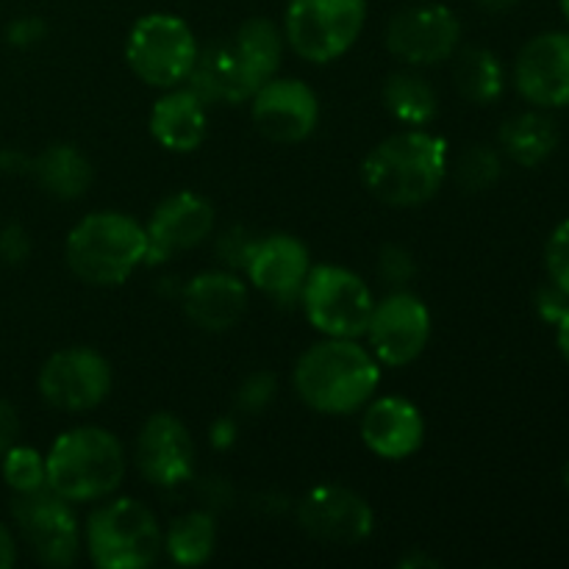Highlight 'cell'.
<instances>
[{
  "label": "cell",
  "instance_id": "obj_34",
  "mask_svg": "<svg viewBox=\"0 0 569 569\" xmlns=\"http://www.w3.org/2000/svg\"><path fill=\"white\" fill-rule=\"evenodd\" d=\"M44 22L39 17H17L9 28H6V42L14 48H31V44L42 42Z\"/></svg>",
  "mask_w": 569,
  "mask_h": 569
},
{
  "label": "cell",
  "instance_id": "obj_37",
  "mask_svg": "<svg viewBox=\"0 0 569 569\" xmlns=\"http://www.w3.org/2000/svg\"><path fill=\"white\" fill-rule=\"evenodd\" d=\"M14 561H17V539L14 533L0 522V569L14 567Z\"/></svg>",
  "mask_w": 569,
  "mask_h": 569
},
{
  "label": "cell",
  "instance_id": "obj_42",
  "mask_svg": "<svg viewBox=\"0 0 569 569\" xmlns=\"http://www.w3.org/2000/svg\"><path fill=\"white\" fill-rule=\"evenodd\" d=\"M561 14H565V20L569 22V0H561Z\"/></svg>",
  "mask_w": 569,
  "mask_h": 569
},
{
  "label": "cell",
  "instance_id": "obj_29",
  "mask_svg": "<svg viewBox=\"0 0 569 569\" xmlns=\"http://www.w3.org/2000/svg\"><path fill=\"white\" fill-rule=\"evenodd\" d=\"M3 478L14 495L48 487L44 456L39 450L26 448V445H11L3 453Z\"/></svg>",
  "mask_w": 569,
  "mask_h": 569
},
{
  "label": "cell",
  "instance_id": "obj_32",
  "mask_svg": "<svg viewBox=\"0 0 569 569\" xmlns=\"http://www.w3.org/2000/svg\"><path fill=\"white\" fill-rule=\"evenodd\" d=\"M381 276L387 278V283H406L415 276V261H411L409 250L398 248V244H389L381 253Z\"/></svg>",
  "mask_w": 569,
  "mask_h": 569
},
{
  "label": "cell",
  "instance_id": "obj_38",
  "mask_svg": "<svg viewBox=\"0 0 569 569\" xmlns=\"http://www.w3.org/2000/svg\"><path fill=\"white\" fill-rule=\"evenodd\" d=\"M556 345H559L561 359H565L569 367V309L559 317V322H556Z\"/></svg>",
  "mask_w": 569,
  "mask_h": 569
},
{
  "label": "cell",
  "instance_id": "obj_33",
  "mask_svg": "<svg viewBox=\"0 0 569 569\" xmlns=\"http://www.w3.org/2000/svg\"><path fill=\"white\" fill-rule=\"evenodd\" d=\"M31 253V239H28L26 228L11 222L0 231V259L9 261V264H22Z\"/></svg>",
  "mask_w": 569,
  "mask_h": 569
},
{
  "label": "cell",
  "instance_id": "obj_20",
  "mask_svg": "<svg viewBox=\"0 0 569 569\" xmlns=\"http://www.w3.org/2000/svg\"><path fill=\"white\" fill-rule=\"evenodd\" d=\"M183 311L200 331L226 333L248 311V283L233 272L209 270L183 287Z\"/></svg>",
  "mask_w": 569,
  "mask_h": 569
},
{
  "label": "cell",
  "instance_id": "obj_31",
  "mask_svg": "<svg viewBox=\"0 0 569 569\" xmlns=\"http://www.w3.org/2000/svg\"><path fill=\"white\" fill-rule=\"evenodd\" d=\"M276 398V376L272 372H256L250 376L248 381L239 387L237 395V406L248 415H259L270 406V400Z\"/></svg>",
  "mask_w": 569,
  "mask_h": 569
},
{
  "label": "cell",
  "instance_id": "obj_3",
  "mask_svg": "<svg viewBox=\"0 0 569 569\" xmlns=\"http://www.w3.org/2000/svg\"><path fill=\"white\" fill-rule=\"evenodd\" d=\"M126 448L100 426H78L59 433L44 456L48 487L70 503L111 498L126 481Z\"/></svg>",
  "mask_w": 569,
  "mask_h": 569
},
{
  "label": "cell",
  "instance_id": "obj_2",
  "mask_svg": "<svg viewBox=\"0 0 569 569\" xmlns=\"http://www.w3.org/2000/svg\"><path fill=\"white\" fill-rule=\"evenodd\" d=\"M381 365L359 339H333L311 345L298 359L292 387L317 415H353L378 392Z\"/></svg>",
  "mask_w": 569,
  "mask_h": 569
},
{
  "label": "cell",
  "instance_id": "obj_11",
  "mask_svg": "<svg viewBox=\"0 0 569 569\" xmlns=\"http://www.w3.org/2000/svg\"><path fill=\"white\" fill-rule=\"evenodd\" d=\"M365 337L378 365L409 367L426 353L431 342V311L417 295L400 289L376 300Z\"/></svg>",
  "mask_w": 569,
  "mask_h": 569
},
{
  "label": "cell",
  "instance_id": "obj_21",
  "mask_svg": "<svg viewBox=\"0 0 569 569\" xmlns=\"http://www.w3.org/2000/svg\"><path fill=\"white\" fill-rule=\"evenodd\" d=\"M206 106L209 103L192 87L181 83V87L164 89V94L150 109V137L170 153H194L209 131Z\"/></svg>",
  "mask_w": 569,
  "mask_h": 569
},
{
  "label": "cell",
  "instance_id": "obj_41",
  "mask_svg": "<svg viewBox=\"0 0 569 569\" xmlns=\"http://www.w3.org/2000/svg\"><path fill=\"white\" fill-rule=\"evenodd\" d=\"M561 481H565V489L569 492V459H567V465H565V472H561Z\"/></svg>",
  "mask_w": 569,
  "mask_h": 569
},
{
  "label": "cell",
  "instance_id": "obj_19",
  "mask_svg": "<svg viewBox=\"0 0 569 569\" xmlns=\"http://www.w3.org/2000/svg\"><path fill=\"white\" fill-rule=\"evenodd\" d=\"M359 431L372 456L383 461H403L426 442V417L411 400L383 395L361 409Z\"/></svg>",
  "mask_w": 569,
  "mask_h": 569
},
{
  "label": "cell",
  "instance_id": "obj_9",
  "mask_svg": "<svg viewBox=\"0 0 569 569\" xmlns=\"http://www.w3.org/2000/svg\"><path fill=\"white\" fill-rule=\"evenodd\" d=\"M11 517L17 522L22 542L31 548L33 559L44 567L76 565L83 548V531L72 511L70 500L56 495L50 487L14 495Z\"/></svg>",
  "mask_w": 569,
  "mask_h": 569
},
{
  "label": "cell",
  "instance_id": "obj_27",
  "mask_svg": "<svg viewBox=\"0 0 569 569\" xmlns=\"http://www.w3.org/2000/svg\"><path fill=\"white\" fill-rule=\"evenodd\" d=\"M231 42L264 81L278 76L283 61V42L287 39H283V31L276 22L267 20V17H250V20H244L237 28Z\"/></svg>",
  "mask_w": 569,
  "mask_h": 569
},
{
  "label": "cell",
  "instance_id": "obj_30",
  "mask_svg": "<svg viewBox=\"0 0 569 569\" xmlns=\"http://www.w3.org/2000/svg\"><path fill=\"white\" fill-rule=\"evenodd\" d=\"M545 267H548L550 283L569 298V217L553 228L545 244Z\"/></svg>",
  "mask_w": 569,
  "mask_h": 569
},
{
  "label": "cell",
  "instance_id": "obj_7",
  "mask_svg": "<svg viewBox=\"0 0 569 569\" xmlns=\"http://www.w3.org/2000/svg\"><path fill=\"white\" fill-rule=\"evenodd\" d=\"M298 300L309 326L333 339L365 337L376 309V295L365 278L339 264L311 267Z\"/></svg>",
  "mask_w": 569,
  "mask_h": 569
},
{
  "label": "cell",
  "instance_id": "obj_13",
  "mask_svg": "<svg viewBox=\"0 0 569 569\" xmlns=\"http://www.w3.org/2000/svg\"><path fill=\"white\" fill-rule=\"evenodd\" d=\"M198 448L189 428L170 411L150 415L133 442V465L148 483L176 489L194 476Z\"/></svg>",
  "mask_w": 569,
  "mask_h": 569
},
{
  "label": "cell",
  "instance_id": "obj_39",
  "mask_svg": "<svg viewBox=\"0 0 569 569\" xmlns=\"http://www.w3.org/2000/svg\"><path fill=\"white\" fill-rule=\"evenodd\" d=\"M233 433H237L233 422L220 420L214 428H211V445H217V448H226V445L233 442Z\"/></svg>",
  "mask_w": 569,
  "mask_h": 569
},
{
  "label": "cell",
  "instance_id": "obj_5",
  "mask_svg": "<svg viewBox=\"0 0 569 569\" xmlns=\"http://www.w3.org/2000/svg\"><path fill=\"white\" fill-rule=\"evenodd\" d=\"M164 531L137 498H106L83 526V548L100 569H144L161 553Z\"/></svg>",
  "mask_w": 569,
  "mask_h": 569
},
{
  "label": "cell",
  "instance_id": "obj_14",
  "mask_svg": "<svg viewBox=\"0 0 569 569\" xmlns=\"http://www.w3.org/2000/svg\"><path fill=\"white\" fill-rule=\"evenodd\" d=\"M250 117L270 142L298 144L315 133L320 122V100L300 78L276 76L250 98Z\"/></svg>",
  "mask_w": 569,
  "mask_h": 569
},
{
  "label": "cell",
  "instance_id": "obj_35",
  "mask_svg": "<svg viewBox=\"0 0 569 569\" xmlns=\"http://www.w3.org/2000/svg\"><path fill=\"white\" fill-rule=\"evenodd\" d=\"M567 309H569V298L561 292V289H556L553 283L539 292V315H542L550 326H556V322H559V317L565 315Z\"/></svg>",
  "mask_w": 569,
  "mask_h": 569
},
{
  "label": "cell",
  "instance_id": "obj_26",
  "mask_svg": "<svg viewBox=\"0 0 569 569\" xmlns=\"http://www.w3.org/2000/svg\"><path fill=\"white\" fill-rule=\"evenodd\" d=\"M214 548L217 522L209 511H187V515L176 517L161 542V550H167V556L181 567L206 565Z\"/></svg>",
  "mask_w": 569,
  "mask_h": 569
},
{
  "label": "cell",
  "instance_id": "obj_8",
  "mask_svg": "<svg viewBox=\"0 0 569 569\" xmlns=\"http://www.w3.org/2000/svg\"><path fill=\"white\" fill-rule=\"evenodd\" d=\"M367 0H289L283 39L309 64H328L361 37Z\"/></svg>",
  "mask_w": 569,
  "mask_h": 569
},
{
  "label": "cell",
  "instance_id": "obj_22",
  "mask_svg": "<svg viewBox=\"0 0 569 569\" xmlns=\"http://www.w3.org/2000/svg\"><path fill=\"white\" fill-rule=\"evenodd\" d=\"M559 126H556L553 117L545 114V109L520 111V114L509 117L498 133L503 153L515 164L528 167V170L548 161L559 148Z\"/></svg>",
  "mask_w": 569,
  "mask_h": 569
},
{
  "label": "cell",
  "instance_id": "obj_28",
  "mask_svg": "<svg viewBox=\"0 0 569 569\" xmlns=\"http://www.w3.org/2000/svg\"><path fill=\"white\" fill-rule=\"evenodd\" d=\"M500 172H503V161H500L498 150L489 144H470L453 167L456 183L470 194L487 192L489 187H495L500 181Z\"/></svg>",
  "mask_w": 569,
  "mask_h": 569
},
{
  "label": "cell",
  "instance_id": "obj_24",
  "mask_svg": "<svg viewBox=\"0 0 569 569\" xmlns=\"http://www.w3.org/2000/svg\"><path fill=\"white\" fill-rule=\"evenodd\" d=\"M383 106L406 128H426L439 114V94L415 67L392 72L383 81Z\"/></svg>",
  "mask_w": 569,
  "mask_h": 569
},
{
  "label": "cell",
  "instance_id": "obj_25",
  "mask_svg": "<svg viewBox=\"0 0 569 569\" xmlns=\"http://www.w3.org/2000/svg\"><path fill=\"white\" fill-rule=\"evenodd\" d=\"M453 81L465 100L476 106H489L503 94L506 72L498 56L489 48L456 50Z\"/></svg>",
  "mask_w": 569,
  "mask_h": 569
},
{
  "label": "cell",
  "instance_id": "obj_4",
  "mask_svg": "<svg viewBox=\"0 0 569 569\" xmlns=\"http://www.w3.org/2000/svg\"><path fill=\"white\" fill-rule=\"evenodd\" d=\"M64 259L78 281L120 287L148 261L144 226L122 211H92L67 233Z\"/></svg>",
  "mask_w": 569,
  "mask_h": 569
},
{
  "label": "cell",
  "instance_id": "obj_12",
  "mask_svg": "<svg viewBox=\"0 0 569 569\" xmlns=\"http://www.w3.org/2000/svg\"><path fill=\"white\" fill-rule=\"evenodd\" d=\"M39 395L59 411L98 409L111 392V365L94 348L56 350L37 378Z\"/></svg>",
  "mask_w": 569,
  "mask_h": 569
},
{
  "label": "cell",
  "instance_id": "obj_23",
  "mask_svg": "<svg viewBox=\"0 0 569 569\" xmlns=\"http://www.w3.org/2000/svg\"><path fill=\"white\" fill-rule=\"evenodd\" d=\"M28 172L37 178L39 187L59 200H76L92 183V164L87 156L72 144H50L33 161H28Z\"/></svg>",
  "mask_w": 569,
  "mask_h": 569
},
{
  "label": "cell",
  "instance_id": "obj_17",
  "mask_svg": "<svg viewBox=\"0 0 569 569\" xmlns=\"http://www.w3.org/2000/svg\"><path fill=\"white\" fill-rule=\"evenodd\" d=\"M515 87L533 109L569 106V33L548 31L522 44L515 61Z\"/></svg>",
  "mask_w": 569,
  "mask_h": 569
},
{
  "label": "cell",
  "instance_id": "obj_1",
  "mask_svg": "<svg viewBox=\"0 0 569 569\" xmlns=\"http://www.w3.org/2000/svg\"><path fill=\"white\" fill-rule=\"evenodd\" d=\"M450 172L448 142L426 128L392 133L367 153L361 181L367 192L395 209H415L437 198Z\"/></svg>",
  "mask_w": 569,
  "mask_h": 569
},
{
  "label": "cell",
  "instance_id": "obj_10",
  "mask_svg": "<svg viewBox=\"0 0 569 569\" xmlns=\"http://www.w3.org/2000/svg\"><path fill=\"white\" fill-rule=\"evenodd\" d=\"M383 44L395 59L415 70L442 64L459 50L461 20L450 6L411 3L387 22Z\"/></svg>",
  "mask_w": 569,
  "mask_h": 569
},
{
  "label": "cell",
  "instance_id": "obj_36",
  "mask_svg": "<svg viewBox=\"0 0 569 569\" xmlns=\"http://www.w3.org/2000/svg\"><path fill=\"white\" fill-rule=\"evenodd\" d=\"M17 437H20V417H17V409L6 400H0V459H3L6 450L11 445H17Z\"/></svg>",
  "mask_w": 569,
  "mask_h": 569
},
{
  "label": "cell",
  "instance_id": "obj_16",
  "mask_svg": "<svg viewBox=\"0 0 569 569\" xmlns=\"http://www.w3.org/2000/svg\"><path fill=\"white\" fill-rule=\"evenodd\" d=\"M298 522L320 542L359 545L376 528V515L353 489L342 483H317L300 498Z\"/></svg>",
  "mask_w": 569,
  "mask_h": 569
},
{
  "label": "cell",
  "instance_id": "obj_40",
  "mask_svg": "<svg viewBox=\"0 0 569 569\" xmlns=\"http://www.w3.org/2000/svg\"><path fill=\"white\" fill-rule=\"evenodd\" d=\"M478 6H481L483 11H489V14H500V11H509L515 9L520 0H476Z\"/></svg>",
  "mask_w": 569,
  "mask_h": 569
},
{
  "label": "cell",
  "instance_id": "obj_6",
  "mask_svg": "<svg viewBox=\"0 0 569 569\" xmlns=\"http://www.w3.org/2000/svg\"><path fill=\"white\" fill-rule=\"evenodd\" d=\"M198 56V39L189 22L167 11L139 17L126 37V64L153 89L187 83Z\"/></svg>",
  "mask_w": 569,
  "mask_h": 569
},
{
  "label": "cell",
  "instance_id": "obj_18",
  "mask_svg": "<svg viewBox=\"0 0 569 569\" xmlns=\"http://www.w3.org/2000/svg\"><path fill=\"white\" fill-rule=\"evenodd\" d=\"M250 287L272 303H295L311 270V253L292 233L253 239L242 259Z\"/></svg>",
  "mask_w": 569,
  "mask_h": 569
},
{
  "label": "cell",
  "instance_id": "obj_15",
  "mask_svg": "<svg viewBox=\"0 0 569 569\" xmlns=\"http://www.w3.org/2000/svg\"><path fill=\"white\" fill-rule=\"evenodd\" d=\"M217 211L203 194L172 192L161 200L144 226L148 237V261L144 264H164L187 250L198 248L214 233Z\"/></svg>",
  "mask_w": 569,
  "mask_h": 569
}]
</instances>
